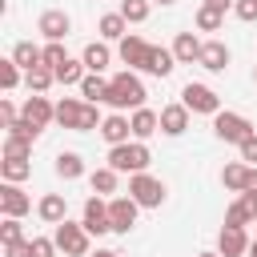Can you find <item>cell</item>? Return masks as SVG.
<instances>
[{"label": "cell", "mask_w": 257, "mask_h": 257, "mask_svg": "<svg viewBox=\"0 0 257 257\" xmlns=\"http://www.w3.org/2000/svg\"><path fill=\"white\" fill-rule=\"evenodd\" d=\"M145 84H141V76L137 72H116L112 80H108V96H104V104H112L116 112L120 108H145Z\"/></svg>", "instance_id": "1"}, {"label": "cell", "mask_w": 257, "mask_h": 257, "mask_svg": "<svg viewBox=\"0 0 257 257\" xmlns=\"http://www.w3.org/2000/svg\"><path fill=\"white\" fill-rule=\"evenodd\" d=\"M56 124L60 128H72V133H88V128H100V112L92 100H72L64 96L56 104Z\"/></svg>", "instance_id": "2"}, {"label": "cell", "mask_w": 257, "mask_h": 257, "mask_svg": "<svg viewBox=\"0 0 257 257\" xmlns=\"http://www.w3.org/2000/svg\"><path fill=\"white\" fill-rule=\"evenodd\" d=\"M149 161H153V153H149L145 141H124V145H112L108 149V165L116 173H145Z\"/></svg>", "instance_id": "3"}, {"label": "cell", "mask_w": 257, "mask_h": 257, "mask_svg": "<svg viewBox=\"0 0 257 257\" xmlns=\"http://www.w3.org/2000/svg\"><path fill=\"white\" fill-rule=\"evenodd\" d=\"M52 237H56V249H60L64 257H88V237H92V233H88L84 225H72V221L64 217Z\"/></svg>", "instance_id": "4"}, {"label": "cell", "mask_w": 257, "mask_h": 257, "mask_svg": "<svg viewBox=\"0 0 257 257\" xmlns=\"http://www.w3.org/2000/svg\"><path fill=\"white\" fill-rule=\"evenodd\" d=\"M181 104H185L189 112H205V116H217V112H221V96H217L209 84H193V80L181 88Z\"/></svg>", "instance_id": "5"}, {"label": "cell", "mask_w": 257, "mask_h": 257, "mask_svg": "<svg viewBox=\"0 0 257 257\" xmlns=\"http://www.w3.org/2000/svg\"><path fill=\"white\" fill-rule=\"evenodd\" d=\"M213 133H217L225 145H241L245 137H253V120L241 116V112H217V116H213Z\"/></svg>", "instance_id": "6"}, {"label": "cell", "mask_w": 257, "mask_h": 257, "mask_svg": "<svg viewBox=\"0 0 257 257\" xmlns=\"http://www.w3.org/2000/svg\"><path fill=\"white\" fill-rule=\"evenodd\" d=\"M128 197H133L141 209H157V205L165 201V185H161L157 177H149V173H133V177H128Z\"/></svg>", "instance_id": "7"}, {"label": "cell", "mask_w": 257, "mask_h": 257, "mask_svg": "<svg viewBox=\"0 0 257 257\" xmlns=\"http://www.w3.org/2000/svg\"><path fill=\"white\" fill-rule=\"evenodd\" d=\"M137 213L141 205L133 197H108V221H112V233H128L137 225Z\"/></svg>", "instance_id": "8"}, {"label": "cell", "mask_w": 257, "mask_h": 257, "mask_svg": "<svg viewBox=\"0 0 257 257\" xmlns=\"http://www.w3.org/2000/svg\"><path fill=\"white\" fill-rule=\"evenodd\" d=\"M92 237H104V233H112V221H108V201L104 197H88L84 201V221H80Z\"/></svg>", "instance_id": "9"}, {"label": "cell", "mask_w": 257, "mask_h": 257, "mask_svg": "<svg viewBox=\"0 0 257 257\" xmlns=\"http://www.w3.org/2000/svg\"><path fill=\"white\" fill-rule=\"evenodd\" d=\"M36 32H40L44 40H64V36L72 32V20H68V12H60V8H48V12L36 20Z\"/></svg>", "instance_id": "10"}, {"label": "cell", "mask_w": 257, "mask_h": 257, "mask_svg": "<svg viewBox=\"0 0 257 257\" xmlns=\"http://www.w3.org/2000/svg\"><path fill=\"white\" fill-rule=\"evenodd\" d=\"M20 116H24V120H32L36 128H48V124L56 120V104H48V96H44V92H36V96H28V100H24Z\"/></svg>", "instance_id": "11"}, {"label": "cell", "mask_w": 257, "mask_h": 257, "mask_svg": "<svg viewBox=\"0 0 257 257\" xmlns=\"http://www.w3.org/2000/svg\"><path fill=\"white\" fill-rule=\"evenodd\" d=\"M0 209H4V217H24V213L32 209V197H28L20 185L4 181V185H0Z\"/></svg>", "instance_id": "12"}, {"label": "cell", "mask_w": 257, "mask_h": 257, "mask_svg": "<svg viewBox=\"0 0 257 257\" xmlns=\"http://www.w3.org/2000/svg\"><path fill=\"white\" fill-rule=\"evenodd\" d=\"M217 253H221V257H241V253H249V237H245V229H241V225H221Z\"/></svg>", "instance_id": "13"}, {"label": "cell", "mask_w": 257, "mask_h": 257, "mask_svg": "<svg viewBox=\"0 0 257 257\" xmlns=\"http://www.w3.org/2000/svg\"><path fill=\"white\" fill-rule=\"evenodd\" d=\"M257 221V193H241L229 209H225V225H253Z\"/></svg>", "instance_id": "14"}, {"label": "cell", "mask_w": 257, "mask_h": 257, "mask_svg": "<svg viewBox=\"0 0 257 257\" xmlns=\"http://www.w3.org/2000/svg\"><path fill=\"white\" fill-rule=\"evenodd\" d=\"M149 48H153V44H145V40H141V36H133V32H128V36H120V60H124L128 68H141V72H145Z\"/></svg>", "instance_id": "15"}, {"label": "cell", "mask_w": 257, "mask_h": 257, "mask_svg": "<svg viewBox=\"0 0 257 257\" xmlns=\"http://www.w3.org/2000/svg\"><path fill=\"white\" fill-rule=\"evenodd\" d=\"M128 133H133V120H128L124 112H112V116H104V120H100V137L108 141V149H112V145H124V141H128Z\"/></svg>", "instance_id": "16"}, {"label": "cell", "mask_w": 257, "mask_h": 257, "mask_svg": "<svg viewBox=\"0 0 257 257\" xmlns=\"http://www.w3.org/2000/svg\"><path fill=\"white\" fill-rule=\"evenodd\" d=\"M205 72H225L229 68V48L221 44V40H205V48H201V60H197Z\"/></svg>", "instance_id": "17"}, {"label": "cell", "mask_w": 257, "mask_h": 257, "mask_svg": "<svg viewBox=\"0 0 257 257\" xmlns=\"http://www.w3.org/2000/svg\"><path fill=\"white\" fill-rule=\"evenodd\" d=\"M189 128V108L185 104H165L161 108V133L165 137H181Z\"/></svg>", "instance_id": "18"}, {"label": "cell", "mask_w": 257, "mask_h": 257, "mask_svg": "<svg viewBox=\"0 0 257 257\" xmlns=\"http://www.w3.org/2000/svg\"><path fill=\"white\" fill-rule=\"evenodd\" d=\"M36 213H40V221H44V225H60V221L68 217V201H64L60 193H44V197H40V205H36Z\"/></svg>", "instance_id": "19"}, {"label": "cell", "mask_w": 257, "mask_h": 257, "mask_svg": "<svg viewBox=\"0 0 257 257\" xmlns=\"http://www.w3.org/2000/svg\"><path fill=\"white\" fill-rule=\"evenodd\" d=\"M201 40L193 36V32H177V40H173V56H177V64H193V60H201Z\"/></svg>", "instance_id": "20"}, {"label": "cell", "mask_w": 257, "mask_h": 257, "mask_svg": "<svg viewBox=\"0 0 257 257\" xmlns=\"http://www.w3.org/2000/svg\"><path fill=\"white\" fill-rule=\"evenodd\" d=\"M177 68V56H173V48H161V44H153L149 48V60H145V72H153V76H169Z\"/></svg>", "instance_id": "21"}, {"label": "cell", "mask_w": 257, "mask_h": 257, "mask_svg": "<svg viewBox=\"0 0 257 257\" xmlns=\"http://www.w3.org/2000/svg\"><path fill=\"white\" fill-rule=\"evenodd\" d=\"M133 137L137 141H149L157 128H161V112H153V108H133Z\"/></svg>", "instance_id": "22"}, {"label": "cell", "mask_w": 257, "mask_h": 257, "mask_svg": "<svg viewBox=\"0 0 257 257\" xmlns=\"http://www.w3.org/2000/svg\"><path fill=\"white\" fill-rule=\"evenodd\" d=\"M12 60H16L24 72H28V68H40V64H44V48H36L32 40H20V44L12 48Z\"/></svg>", "instance_id": "23"}, {"label": "cell", "mask_w": 257, "mask_h": 257, "mask_svg": "<svg viewBox=\"0 0 257 257\" xmlns=\"http://www.w3.org/2000/svg\"><path fill=\"white\" fill-rule=\"evenodd\" d=\"M80 60H84V68L88 72H104L108 68V60H112V52H108V44H84V52H80Z\"/></svg>", "instance_id": "24"}, {"label": "cell", "mask_w": 257, "mask_h": 257, "mask_svg": "<svg viewBox=\"0 0 257 257\" xmlns=\"http://www.w3.org/2000/svg\"><path fill=\"white\" fill-rule=\"evenodd\" d=\"M116 177H120V173H116L112 165H104V169H96V173L88 177V185H92L96 197H112V193H116Z\"/></svg>", "instance_id": "25"}, {"label": "cell", "mask_w": 257, "mask_h": 257, "mask_svg": "<svg viewBox=\"0 0 257 257\" xmlns=\"http://www.w3.org/2000/svg\"><path fill=\"white\" fill-rule=\"evenodd\" d=\"M96 28H100V36H104V40H120V36H128V20H124L120 12H104Z\"/></svg>", "instance_id": "26"}, {"label": "cell", "mask_w": 257, "mask_h": 257, "mask_svg": "<svg viewBox=\"0 0 257 257\" xmlns=\"http://www.w3.org/2000/svg\"><path fill=\"white\" fill-rule=\"evenodd\" d=\"M80 92H84V100L100 104V100L108 96V80H104L100 72H84V80H80Z\"/></svg>", "instance_id": "27"}, {"label": "cell", "mask_w": 257, "mask_h": 257, "mask_svg": "<svg viewBox=\"0 0 257 257\" xmlns=\"http://www.w3.org/2000/svg\"><path fill=\"white\" fill-rule=\"evenodd\" d=\"M24 84H28V92H48V88L56 84V72L44 68V64H40V68H28V72H24Z\"/></svg>", "instance_id": "28"}, {"label": "cell", "mask_w": 257, "mask_h": 257, "mask_svg": "<svg viewBox=\"0 0 257 257\" xmlns=\"http://www.w3.org/2000/svg\"><path fill=\"white\" fill-rule=\"evenodd\" d=\"M52 169H56V177H64V181H76V177L84 173V161H80V153H60Z\"/></svg>", "instance_id": "29"}, {"label": "cell", "mask_w": 257, "mask_h": 257, "mask_svg": "<svg viewBox=\"0 0 257 257\" xmlns=\"http://www.w3.org/2000/svg\"><path fill=\"white\" fill-rule=\"evenodd\" d=\"M0 173H4V181L20 185V181L32 173V165H28V157H4V161H0Z\"/></svg>", "instance_id": "30"}, {"label": "cell", "mask_w": 257, "mask_h": 257, "mask_svg": "<svg viewBox=\"0 0 257 257\" xmlns=\"http://www.w3.org/2000/svg\"><path fill=\"white\" fill-rule=\"evenodd\" d=\"M245 177H249V165H241V161H233V165L221 169V185L233 189V193H245Z\"/></svg>", "instance_id": "31"}, {"label": "cell", "mask_w": 257, "mask_h": 257, "mask_svg": "<svg viewBox=\"0 0 257 257\" xmlns=\"http://www.w3.org/2000/svg\"><path fill=\"white\" fill-rule=\"evenodd\" d=\"M52 72H56V84H80L88 68H84V60H72V56H68V60H64L60 68H52Z\"/></svg>", "instance_id": "32"}, {"label": "cell", "mask_w": 257, "mask_h": 257, "mask_svg": "<svg viewBox=\"0 0 257 257\" xmlns=\"http://www.w3.org/2000/svg\"><path fill=\"white\" fill-rule=\"evenodd\" d=\"M128 24H145L149 20V0H120V8H116Z\"/></svg>", "instance_id": "33"}, {"label": "cell", "mask_w": 257, "mask_h": 257, "mask_svg": "<svg viewBox=\"0 0 257 257\" xmlns=\"http://www.w3.org/2000/svg\"><path fill=\"white\" fill-rule=\"evenodd\" d=\"M221 24H225V12H217V8H205V4L197 8V28H201V32H217Z\"/></svg>", "instance_id": "34"}, {"label": "cell", "mask_w": 257, "mask_h": 257, "mask_svg": "<svg viewBox=\"0 0 257 257\" xmlns=\"http://www.w3.org/2000/svg\"><path fill=\"white\" fill-rule=\"evenodd\" d=\"M16 84H20V64L16 60H0V88L12 92Z\"/></svg>", "instance_id": "35"}, {"label": "cell", "mask_w": 257, "mask_h": 257, "mask_svg": "<svg viewBox=\"0 0 257 257\" xmlns=\"http://www.w3.org/2000/svg\"><path fill=\"white\" fill-rule=\"evenodd\" d=\"M8 137H16V141H28V145H32V141L40 137V128H36L32 120H24V116H20V120H12V124H8Z\"/></svg>", "instance_id": "36"}, {"label": "cell", "mask_w": 257, "mask_h": 257, "mask_svg": "<svg viewBox=\"0 0 257 257\" xmlns=\"http://www.w3.org/2000/svg\"><path fill=\"white\" fill-rule=\"evenodd\" d=\"M64 60H68L64 44H60V40H48V44H44V68H60Z\"/></svg>", "instance_id": "37"}, {"label": "cell", "mask_w": 257, "mask_h": 257, "mask_svg": "<svg viewBox=\"0 0 257 257\" xmlns=\"http://www.w3.org/2000/svg\"><path fill=\"white\" fill-rule=\"evenodd\" d=\"M0 241H4V245H12V241H24L20 217H4V225H0Z\"/></svg>", "instance_id": "38"}, {"label": "cell", "mask_w": 257, "mask_h": 257, "mask_svg": "<svg viewBox=\"0 0 257 257\" xmlns=\"http://www.w3.org/2000/svg\"><path fill=\"white\" fill-rule=\"evenodd\" d=\"M56 253V237H32V257H52Z\"/></svg>", "instance_id": "39"}, {"label": "cell", "mask_w": 257, "mask_h": 257, "mask_svg": "<svg viewBox=\"0 0 257 257\" xmlns=\"http://www.w3.org/2000/svg\"><path fill=\"white\" fill-rule=\"evenodd\" d=\"M32 153V145L28 141H16V137H8L4 141V157H28Z\"/></svg>", "instance_id": "40"}, {"label": "cell", "mask_w": 257, "mask_h": 257, "mask_svg": "<svg viewBox=\"0 0 257 257\" xmlns=\"http://www.w3.org/2000/svg\"><path fill=\"white\" fill-rule=\"evenodd\" d=\"M237 149H241V161H249V165H257V133H253V137H245V141H241Z\"/></svg>", "instance_id": "41"}, {"label": "cell", "mask_w": 257, "mask_h": 257, "mask_svg": "<svg viewBox=\"0 0 257 257\" xmlns=\"http://www.w3.org/2000/svg\"><path fill=\"white\" fill-rule=\"evenodd\" d=\"M233 12L241 20H257V0H233Z\"/></svg>", "instance_id": "42"}, {"label": "cell", "mask_w": 257, "mask_h": 257, "mask_svg": "<svg viewBox=\"0 0 257 257\" xmlns=\"http://www.w3.org/2000/svg\"><path fill=\"white\" fill-rule=\"evenodd\" d=\"M4 249H8V257H32V241H12Z\"/></svg>", "instance_id": "43"}, {"label": "cell", "mask_w": 257, "mask_h": 257, "mask_svg": "<svg viewBox=\"0 0 257 257\" xmlns=\"http://www.w3.org/2000/svg\"><path fill=\"white\" fill-rule=\"evenodd\" d=\"M12 120H20V116H16V108H12V100H0V124L8 128Z\"/></svg>", "instance_id": "44"}, {"label": "cell", "mask_w": 257, "mask_h": 257, "mask_svg": "<svg viewBox=\"0 0 257 257\" xmlns=\"http://www.w3.org/2000/svg\"><path fill=\"white\" fill-rule=\"evenodd\" d=\"M245 193H257V165H249V177H245Z\"/></svg>", "instance_id": "45"}, {"label": "cell", "mask_w": 257, "mask_h": 257, "mask_svg": "<svg viewBox=\"0 0 257 257\" xmlns=\"http://www.w3.org/2000/svg\"><path fill=\"white\" fill-rule=\"evenodd\" d=\"M201 4H205V8H217V12H229V8H233V0H201Z\"/></svg>", "instance_id": "46"}, {"label": "cell", "mask_w": 257, "mask_h": 257, "mask_svg": "<svg viewBox=\"0 0 257 257\" xmlns=\"http://www.w3.org/2000/svg\"><path fill=\"white\" fill-rule=\"evenodd\" d=\"M92 257H120V253H112V249H96Z\"/></svg>", "instance_id": "47"}, {"label": "cell", "mask_w": 257, "mask_h": 257, "mask_svg": "<svg viewBox=\"0 0 257 257\" xmlns=\"http://www.w3.org/2000/svg\"><path fill=\"white\" fill-rule=\"evenodd\" d=\"M249 257H257V241H249Z\"/></svg>", "instance_id": "48"}, {"label": "cell", "mask_w": 257, "mask_h": 257, "mask_svg": "<svg viewBox=\"0 0 257 257\" xmlns=\"http://www.w3.org/2000/svg\"><path fill=\"white\" fill-rule=\"evenodd\" d=\"M197 257H221V253H197Z\"/></svg>", "instance_id": "49"}, {"label": "cell", "mask_w": 257, "mask_h": 257, "mask_svg": "<svg viewBox=\"0 0 257 257\" xmlns=\"http://www.w3.org/2000/svg\"><path fill=\"white\" fill-rule=\"evenodd\" d=\"M157 4H177V0H157Z\"/></svg>", "instance_id": "50"}, {"label": "cell", "mask_w": 257, "mask_h": 257, "mask_svg": "<svg viewBox=\"0 0 257 257\" xmlns=\"http://www.w3.org/2000/svg\"><path fill=\"white\" fill-rule=\"evenodd\" d=\"M253 80H257V68H253Z\"/></svg>", "instance_id": "51"}, {"label": "cell", "mask_w": 257, "mask_h": 257, "mask_svg": "<svg viewBox=\"0 0 257 257\" xmlns=\"http://www.w3.org/2000/svg\"><path fill=\"white\" fill-rule=\"evenodd\" d=\"M253 225H257V221H253Z\"/></svg>", "instance_id": "52"}]
</instances>
